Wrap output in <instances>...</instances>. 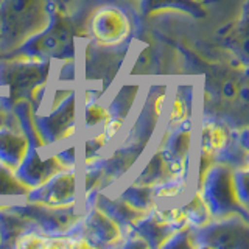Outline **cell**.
I'll use <instances>...</instances> for the list:
<instances>
[{
    "label": "cell",
    "mask_w": 249,
    "mask_h": 249,
    "mask_svg": "<svg viewBox=\"0 0 249 249\" xmlns=\"http://www.w3.org/2000/svg\"><path fill=\"white\" fill-rule=\"evenodd\" d=\"M226 140H228V136L221 128L215 124L204 126V145L207 150H221L226 145Z\"/></svg>",
    "instance_id": "obj_1"
},
{
    "label": "cell",
    "mask_w": 249,
    "mask_h": 249,
    "mask_svg": "<svg viewBox=\"0 0 249 249\" xmlns=\"http://www.w3.org/2000/svg\"><path fill=\"white\" fill-rule=\"evenodd\" d=\"M181 115H182V105L179 103V101H176L175 107H173V117H175V119H179Z\"/></svg>",
    "instance_id": "obj_3"
},
{
    "label": "cell",
    "mask_w": 249,
    "mask_h": 249,
    "mask_svg": "<svg viewBox=\"0 0 249 249\" xmlns=\"http://www.w3.org/2000/svg\"><path fill=\"white\" fill-rule=\"evenodd\" d=\"M237 92H238V88L232 81H226L224 83V86H223V95L226 98H229V100L235 98L237 97Z\"/></svg>",
    "instance_id": "obj_2"
}]
</instances>
